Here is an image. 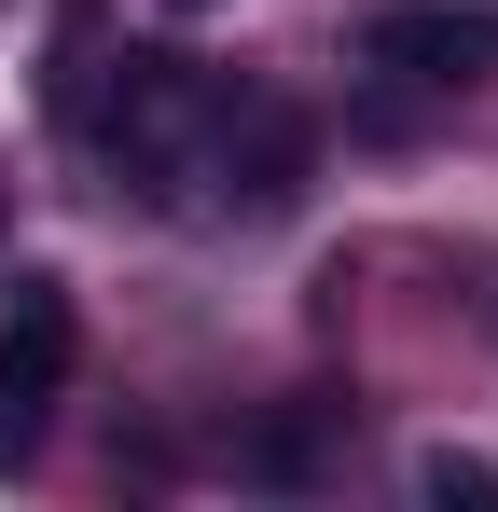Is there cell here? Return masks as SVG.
<instances>
[{"instance_id": "obj_6", "label": "cell", "mask_w": 498, "mask_h": 512, "mask_svg": "<svg viewBox=\"0 0 498 512\" xmlns=\"http://www.w3.org/2000/svg\"><path fill=\"white\" fill-rule=\"evenodd\" d=\"M166 14H222V0H166Z\"/></svg>"}, {"instance_id": "obj_3", "label": "cell", "mask_w": 498, "mask_h": 512, "mask_svg": "<svg viewBox=\"0 0 498 512\" xmlns=\"http://www.w3.org/2000/svg\"><path fill=\"white\" fill-rule=\"evenodd\" d=\"M70 360H83V319H70V277H14L0 291V457H28L42 416L70 402Z\"/></svg>"}, {"instance_id": "obj_2", "label": "cell", "mask_w": 498, "mask_h": 512, "mask_svg": "<svg viewBox=\"0 0 498 512\" xmlns=\"http://www.w3.org/2000/svg\"><path fill=\"white\" fill-rule=\"evenodd\" d=\"M319 167V125L291 111V97H208V139H194V180H222L208 208H236V222H277L291 194Z\"/></svg>"}, {"instance_id": "obj_1", "label": "cell", "mask_w": 498, "mask_h": 512, "mask_svg": "<svg viewBox=\"0 0 498 512\" xmlns=\"http://www.w3.org/2000/svg\"><path fill=\"white\" fill-rule=\"evenodd\" d=\"M125 84L83 97V125H97V153L139 180V194H180L194 180V139H208V70L194 56H111Z\"/></svg>"}, {"instance_id": "obj_4", "label": "cell", "mask_w": 498, "mask_h": 512, "mask_svg": "<svg viewBox=\"0 0 498 512\" xmlns=\"http://www.w3.org/2000/svg\"><path fill=\"white\" fill-rule=\"evenodd\" d=\"M360 70L429 84V97H471L498 70V0H374V14H360Z\"/></svg>"}, {"instance_id": "obj_5", "label": "cell", "mask_w": 498, "mask_h": 512, "mask_svg": "<svg viewBox=\"0 0 498 512\" xmlns=\"http://www.w3.org/2000/svg\"><path fill=\"white\" fill-rule=\"evenodd\" d=\"M415 499H443V512H485V499H498V471L443 443V457H415Z\"/></svg>"}]
</instances>
